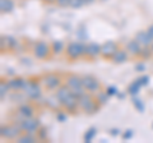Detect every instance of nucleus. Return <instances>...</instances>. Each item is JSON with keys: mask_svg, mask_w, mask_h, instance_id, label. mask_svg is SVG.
<instances>
[{"mask_svg": "<svg viewBox=\"0 0 153 143\" xmlns=\"http://www.w3.org/2000/svg\"><path fill=\"white\" fill-rule=\"evenodd\" d=\"M26 93V96L31 100H38L42 95V89L40 87V84L36 80H31V79H25L23 78V83H22V89Z\"/></svg>", "mask_w": 153, "mask_h": 143, "instance_id": "obj_1", "label": "nucleus"}, {"mask_svg": "<svg viewBox=\"0 0 153 143\" xmlns=\"http://www.w3.org/2000/svg\"><path fill=\"white\" fill-rule=\"evenodd\" d=\"M84 54H85V45L82 44V42L73 41L66 46V55H68V58L70 60L78 59Z\"/></svg>", "mask_w": 153, "mask_h": 143, "instance_id": "obj_2", "label": "nucleus"}, {"mask_svg": "<svg viewBox=\"0 0 153 143\" xmlns=\"http://www.w3.org/2000/svg\"><path fill=\"white\" fill-rule=\"evenodd\" d=\"M19 127H21V129L23 133H28V134H36L40 129V121H38V119L36 118H26L23 119L19 124Z\"/></svg>", "mask_w": 153, "mask_h": 143, "instance_id": "obj_3", "label": "nucleus"}, {"mask_svg": "<svg viewBox=\"0 0 153 143\" xmlns=\"http://www.w3.org/2000/svg\"><path fill=\"white\" fill-rule=\"evenodd\" d=\"M51 46L47 44L45 41H38L36 42L35 47H33V55H35V58L37 59H47L50 56V52H51Z\"/></svg>", "mask_w": 153, "mask_h": 143, "instance_id": "obj_4", "label": "nucleus"}, {"mask_svg": "<svg viewBox=\"0 0 153 143\" xmlns=\"http://www.w3.org/2000/svg\"><path fill=\"white\" fill-rule=\"evenodd\" d=\"M21 127H17L14 124H9V125H5V127H1V137L5 138V139H17V138L21 136Z\"/></svg>", "mask_w": 153, "mask_h": 143, "instance_id": "obj_5", "label": "nucleus"}, {"mask_svg": "<svg viewBox=\"0 0 153 143\" xmlns=\"http://www.w3.org/2000/svg\"><path fill=\"white\" fill-rule=\"evenodd\" d=\"M82 83H83V87L85 88V91L91 93L98 92L100 88H101L100 82L94 77H92V75H84V77H82Z\"/></svg>", "mask_w": 153, "mask_h": 143, "instance_id": "obj_6", "label": "nucleus"}, {"mask_svg": "<svg viewBox=\"0 0 153 143\" xmlns=\"http://www.w3.org/2000/svg\"><path fill=\"white\" fill-rule=\"evenodd\" d=\"M119 50V46L115 41H106L103 45H101V55L105 59H112V56L116 54V51Z\"/></svg>", "mask_w": 153, "mask_h": 143, "instance_id": "obj_7", "label": "nucleus"}, {"mask_svg": "<svg viewBox=\"0 0 153 143\" xmlns=\"http://www.w3.org/2000/svg\"><path fill=\"white\" fill-rule=\"evenodd\" d=\"M44 84H45V87L47 89H57L60 87V83H61V79L60 77L57 74H54V73H51V74H47L44 77Z\"/></svg>", "mask_w": 153, "mask_h": 143, "instance_id": "obj_8", "label": "nucleus"}, {"mask_svg": "<svg viewBox=\"0 0 153 143\" xmlns=\"http://www.w3.org/2000/svg\"><path fill=\"white\" fill-rule=\"evenodd\" d=\"M61 106H63L66 111H70V112H74L76 110V107H79V102H78V97L74 96L73 93L70 95V96L65 100V101L61 104Z\"/></svg>", "mask_w": 153, "mask_h": 143, "instance_id": "obj_9", "label": "nucleus"}, {"mask_svg": "<svg viewBox=\"0 0 153 143\" xmlns=\"http://www.w3.org/2000/svg\"><path fill=\"white\" fill-rule=\"evenodd\" d=\"M135 40L142 45V47H151L153 44V39L149 36V33L147 31H140L135 35Z\"/></svg>", "mask_w": 153, "mask_h": 143, "instance_id": "obj_10", "label": "nucleus"}, {"mask_svg": "<svg viewBox=\"0 0 153 143\" xmlns=\"http://www.w3.org/2000/svg\"><path fill=\"white\" fill-rule=\"evenodd\" d=\"M85 55L89 58H96L101 55V45L97 42H89L88 45H85Z\"/></svg>", "mask_w": 153, "mask_h": 143, "instance_id": "obj_11", "label": "nucleus"}, {"mask_svg": "<svg viewBox=\"0 0 153 143\" xmlns=\"http://www.w3.org/2000/svg\"><path fill=\"white\" fill-rule=\"evenodd\" d=\"M142 45L138 42L135 39L134 40H130L128 42V45H126V50H128V52L130 55H133V56H137V55H140V52H142Z\"/></svg>", "mask_w": 153, "mask_h": 143, "instance_id": "obj_12", "label": "nucleus"}, {"mask_svg": "<svg viewBox=\"0 0 153 143\" xmlns=\"http://www.w3.org/2000/svg\"><path fill=\"white\" fill-rule=\"evenodd\" d=\"M70 95H71V89H70V87H68V86L65 84V86H60V87L56 89V95H55V96L60 101V104H63L65 100L70 96Z\"/></svg>", "mask_w": 153, "mask_h": 143, "instance_id": "obj_13", "label": "nucleus"}, {"mask_svg": "<svg viewBox=\"0 0 153 143\" xmlns=\"http://www.w3.org/2000/svg\"><path fill=\"white\" fill-rule=\"evenodd\" d=\"M66 86L70 87V89L78 88V87H83L82 77H79V75H75V74L68 75V77H66Z\"/></svg>", "mask_w": 153, "mask_h": 143, "instance_id": "obj_14", "label": "nucleus"}, {"mask_svg": "<svg viewBox=\"0 0 153 143\" xmlns=\"http://www.w3.org/2000/svg\"><path fill=\"white\" fill-rule=\"evenodd\" d=\"M128 54H129V52L126 50L119 49L116 51V54L112 56V61H114L115 64H123V63H125V61L128 60Z\"/></svg>", "mask_w": 153, "mask_h": 143, "instance_id": "obj_15", "label": "nucleus"}, {"mask_svg": "<svg viewBox=\"0 0 153 143\" xmlns=\"http://www.w3.org/2000/svg\"><path fill=\"white\" fill-rule=\"evenodd\" d=\"M7 83L9 86V88L12 91H21L22 89V83H23V78H19V77H14L7 80Z\"/></svg>", "mask_w": 153, "mask_h": 143, "instance_id": "obj_16", "label": "nucleus"}, {"mask_svg": "<svg viewBox=\"0 0 153 143\" xmlns=\"http://www.w3.org/2000/svg\"><path fill=\"white\" fill-rule=\"evenodd\" d=\"M33 112H35V110H33V107L31 106V105H22L21 107L18 109V114L21 115L23 119L26 118H32L33 116Z\"/></svg>", "mask_w": 153, "mask_h": 143, "instance_id": "obj_17", "label": "nucleus"}, {"mask_svg": "<svg viewBox=\"0 0 153 143\" xmlns=\"http://www.w3.org/2000/svg\"><path fill=\"white\" fill-rule=\"evenodd\" d=\"M142 87H143V86H142V83H140L139 78H138V79L133 80V82L129 84V87H128V93L131 95V96H137V95L139 93V91H140Z\"/></svg>", "mask_w": 153, "mask_h": 143, "instance_id": "obj_18", "label": "nucleus"}, {"mask_svg": "<svg viewBox=\"0 0 153 143\" xmlns=\"http://www.w3.org/2000/svg\"><path fill=\"white\" fill-rule=\"evenodd\" d=\"M14 9V1L13 0H0V12L4 13H10Z\"/></svg>", "mask_w": 153, "mask_h": 143, "instance_id": "obj_19", "label": "nucleus"}, {"mask_svg": "<svg viewBox=\"0 0 153 143\" xmlns=\"http://www.w3.org/2000/svg\"><path fill=\"white\" fill-rule=\"evenodd\" d=\"M96 133H97V128H94V127H91L89 129H87V132L84 133V137H83V141L85 143H89V142H92L93 141V138L96 136Z\"/></svg>", "mask_w": 153, "mask_h": 143, "instance_id": "obj_20", "label": "nucleus"}, {"mask_svg": "<svg viewBox=\"0 0 153 143\" xmlns=\"http://www.w3.org/2000/svg\"><path fill=\"white\" fill-rule=\"evenodd\" d=\"M18 143H31V142H36V137L35 134H28V133H25V134H21L17 138Z\"/></svg>", "mask_w": 153, "mask_h": 143, "instance_id": "obj_21", "label": "nucleus"}, {"mask_svg": "<svg viewBox=\"0 0 153 143\" xmlns=\"http://www.w3.org/2000/svg\"><path fill=\"white\" fill-rule=\"evenodd\" d=\"M64 47H65L64 42L60 41V40H56V41H54L51 44V50H52L54 54H60V52L64 50Z\"/></svg>", "mask_w": 153, "mask_h": 143, "instance_id": "obj_22", "label": "nucleus"}, {"mask_svg": "<svg viewBox=\"0 0 153 143\" xmlns=\"http://www.w3.org/2000/svg\"><path fill=\"white\" fill-rule=\"evenodd\" d=\"M131 101H133L134 107H135L138 111H139V112H144V109H146V106H144V104H143V101H142L140 98H138L137 96H133Z\"/></svg>", "mask_w": 153, "mask_h": 143, "instance_id": "obj_23", "label": "nucleus"}, {"mask_svg": "<svg viewBox=\"0 0 153 143\" xmlns=\"http://www.w3.org/2000/svg\"><path fill=\"white\" fill-rule=\"evenodd\" d=\"M108 97H110V95H108L106 91H105V92H97V96H96V100H97V102H98V104L103 105V104H106V102H107Z\"/></svg>", "mask_w": 153, "mask_h": 143, "instance_id": "obj_24", "label": "nucleus"}, {"mask_svg": "<svg viewBox=\"0 0 153 143\" xmlns=\"http://www.w3.org/2000/svg\"><path fill=\"white\" fill-rule=\"evenodd\" d=\"M8 89H10V88H9L7 80H5V82H4V80H1V83H0V98H1V101H3L4 98H5L7 93H8Z\"/></svg>", "mask_w": 153, "mask_h": 143, "instance_id": "obj_25", "label": "nucleus"}, {"mask_svg": "<svg viewBox=\"0 0 153 143\" xmlns=\"http://www.w3.org/2000/svg\"><path fill=\"white\" fill-rule=\"evenodd\" d=\"M84 4H85V0H70L69 7L73 9H79V8H82Z\"/></svg>", "mask_w": 153, "mask_h": 143, "instance_id": "obj_26", "label": "nucleus"}, {"mask_svg": "<svg viewBox=\"0 0 153 143\" xmlns=\"http://www.w3.org/2000/svg\"><path fill=\"white\" fill-rule=\"evenodd\" d=\"M152 52H153V50L151 49V47H143L139 56H142V58H144V59H148V58H151Z\"/></svg>", "mask_w": 153, "mask_h": 143, "instance_id": "obj_27", "label": "nucleus"}, {"mask_svg": "<svg viewBox=\"0 0 153 143\" xmlns=\"http://www.w3.org/2000/svg\"><path fill=\"white\" fill-rule=\"evenodd\" d=\"M85 92H87V91H85L84 87H78V88H73V89H71V93H73L74 96H76L78 98H79L80 96H83Z\"/></svg>", "mask_w": 153, "mask_h": 143, "instance_id": "obj_28", "label": "nucleus"}, {"mask_svg": "<svg viewBox=\"0 0 153 143\" xmlns=\"http://www.w3.org/2000/svg\"><path fill=\"white\" fill-rule=\"evenodd\" d=\"M56 119H57V120H59L60 123H64V121L68 120V115H66V112H57Z\"/></svg>", "mask_w": 153, "mask_h": 143, "instance_id": "obj_29", "label": "nucleus"}, {"mask_svg": "<svg viewBox=\"0 0 153 143\" xmlns=\"http://www.w3.org/2000/svg\"><path fill=\"white\" fill-rule=\"evenodd\" d=\"M37 133H38V138H40V139H46L47 138V130L45 128H40Z\"/></svg>", "mask_w": 153, "mask_h": 143, "instance_id": "obj_30", "label": "nucleus"}, {"mask_svg": "<svg viewBox=\"0 0 153 143\" xmlns=\"http://www.w3.org/2000/svg\"><path fill=\"white\" fill-rule=\"evenodd\" d=\"M106 92H107V93L110 95V96H115V95H117V93H119L117 88L115 87V86H110V87H107Z\"/></svg>", "mask_w": 153, "mask_h": 143, "instance_id": "obj_31", "label": "nucleus"}, {"mask_svg": "<svg viewBox=\"0 0 153 143\" xmlns=\"http://www.w3.org/2000/svg\"><path fill=\"white\" fill-rule=\"evenodd\" d=\"M69 1L70 0H56V5L65 8V7H69Z\"/></svg>", "mask_w": 153, "mask_h": 143, "instance_id": "obj_32", "label": "nucleus"}, {"mask_svg": "<svg viewBox=\"0 0 153 143\" xmlns=\"http://www.w3.org/2000/svg\"><path fill=\"white\" fill-rule=\"evenodd\" d=\"M149 75H143V77H140L139 78V80H140V83H142V86L144 87V86H147L148 83H149Z\"/></svg>", "mask_w": 153, "mask_h": 143, "instance_id": "obj_33", "label": "nucleus"}, {"mask_svg": "<svg viewBox=\"0 0 153 143\" xmlns=\"http://www.w3.org/2000/svg\"><path fill=\"white\" fill-rule=\"evenodd\" d=\"M133 137V130L131 129H129V130H125V133H124V134H123V139L124 141H126V139H130V138Z\"/></svg>", "mask_w": 153, "mask_h": 143, "instance_id": "obj_34", "label": "nucleus"}, {"mask_svg": "<svg viewBox=\"0 0 153 143\" xmlns=\"http://www.w3.org/2000/svg\"><path fill=\"white\" fill-rule=\"evenodd\" d=\"M135 70L137 72H144L146 70V64L144 63H137L135 64Z\"/></svg>", "mask_w": 153, "mask_h": 143, "instance_id": "obj_35", "label": "nucleus"}, {"mask_svg": "<svg viewBox=\"0 0 153 143\" xmlns=\"http://www.w3.org/2000/svg\"><path fill=\"white\" fill-rule=\"evenodd\" d=\"M110 132H111V136H119V134H120V130H119V129H116V128H112V129L111 130H110Z\"/></svg>", "mask_w": 153, "mask_h": 143, "instance_id": "obj_36", "label": "nucleus"}, {"mask_svg": "<svg viewBox=\"0 0 153 143\" xmlns=\"http://www.w3.org/2000/svg\"><path fill=\"white\" fill-rule=\"evenodd\" d=\"M147 32L148 33H149V36L152 37V39H153V25H151L149 27H148V30H147Z\"/></svg>", "mask_w": 153, "mask_h": 143, "instance_id": "obj_37", "label": "nucleus"}, {"mask_svg": "<svg viewBox=\"0 0 153 143\" xmlns=\"http://www.w3.org/2000/svg\"><path fill=\"white\" fill-rule=\"evenodd\" d=\"M46 3H56V0H44Z\"/></svg>", "mask_w": 153, "mask_h": 143, "instance_id": "obj_38", "label": "nucleus"}, {"mask_svg": "<svg viewBox=\"0 0 153 143\" xmlns=\"http://www.w3.org/2000/svg\"><path fill=\"white\" fill-rule=\"evenodd\" d=\"M94 0H85V4H92Z\"/></svg>", "mask_w": 153, "mask_h": 143, "instance_id": "obj_39", "label": "nucleus"}, {"mask_svg": "<svg viewBox=\"0 0 153 143\" xmlns=\"http://www.w3.org/2000/svg\"><path fill=\"white\" fill-rule=\"evenodd\" d=\"M117 96H119V98H124V95L123 93H117Z\"/></svg>", "mask_w": 153, "mask_h": 143, "instance_id": "obj_40", "label": "nucleus"}, {"mask_svg": "<svg viewBox=\"0 0 153 143\" xmlns=\"http://www.w3.org/2000/svg\"><path fill=\"white\" fill-rule=\"evenodd\" d=\"M151 49H152V50H153V44H152V45H151Z\"/></svg>", "mask_w": 153, "mask_h": 143, "instance_id": "obj_41", "label": "nucleus"}, {"mask_svg": "<svg viewBox=\"0 0 153 143\" xmlns=\"http://www.w3.org/2000/svg\"><path fill=\"white\" fill-rule=\"evenodd\" d=\"M152 128H153V124H152Z\"/></svg>", "mask_w": 153, "mask_h": 143, "instance_id": "obj_42", "label": "nucleus"}]
</instances>
